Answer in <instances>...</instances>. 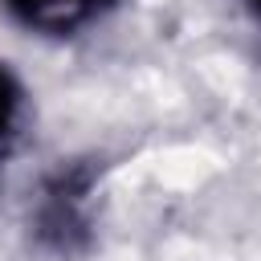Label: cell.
<instances>
[{
	"label": "cell",
	"instance_id": "cell-1",
	"mask_svg": "<svg viewBox=\"0 0 261 261\" xmlns=\"http://www.w3.org/2000/svg\"><path fill=\"white\" fill-rule=\"evenodd\" d=\"M12 24L37 37H73L90 29L114 0H0Z\"/></svg>",
	"mask_w": 261,
	"mask_h": 261
},
{
	"label": "cell",
	"instance_id": "cell-2",
	"mask_svg": "<svg viewBox=\"0 0 261 261\" xmlns=\"http://www.w3.org/2000/svg\"><path fill=\"white\" fill-rule=\"evenodd\" d=\"M20 106H24V86H20V77L0 61V151H4L8 139L16 135Z\"/></svg>",
	"mask_w": 261,
	"mask_h": 261
},
{
	"label": "cell",
	"instance_id": "cell-3",
	"mask_svg": "<svg viewBox=\"0 0 261 261\" xmlns=\"http://www.w3.org/2000/svg\"><path fill=\"white\" fill-rule=\"evenodd\" d=\"M241 4H245V8H249V12L257 16V20H261V0H241Z\"/></svg>",
	"mask_w": 261,
	"mask_h": 261
}]
</instances>
